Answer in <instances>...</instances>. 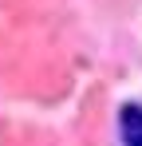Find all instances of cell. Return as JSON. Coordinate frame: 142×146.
I'll return each mask as SVG.
<instances>
[{"label": "cell", "instance_id": "1", "mask_svg": "<svg viewBox=\"0 0 142 146\" xmlns=\"http://www.w3.org/2000/svg\"><path fill=\"white\" fill-rule=\"evenodd\" d=\"M118 122H122V142L126 146H142V107L138 103H126L118 111Z\"/></svg>", "mask_w": 142, "mask_h": 146}]
</instances>
